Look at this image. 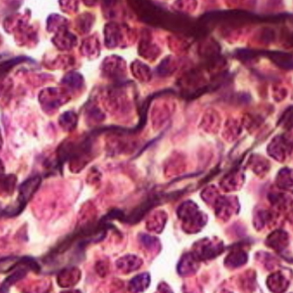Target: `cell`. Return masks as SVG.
I'll return each instance as SVG.
<instances>
[{"mask_svg":"<svg viewBox=\"0 0 293 293\" xmlns=\"http://www.w3.org/2000/svg\"><path fill=\"white\" fill-rule=\"evenodd\" d=\"M17 177L15 175L10 174L2 177L1 187L2 191L10 195L13 192L16 187Z\"/></svg>","mask_w":293,"mask_h":293,"instance_id":"e0dca14e","label":"cell"},{"mask_svg":"<svg viewBox=\"0 0 293 293\" xmlns=\"http://www.w3.org/2000/svg\"><path fill=\"white\" fill-rule=\"evenodd\" d=\"M61 293H81V292L80 290H71L66 291H63L61 292Z\"/></svg>","mask_w":293,"mask_h":293,"instance_id":"cb8c5ba5","label":"cell"},{"mask_svg":"<svg viewBox=\"0 0 293 293\" xmlns=\"http://www.w3.org/2000/svg\"><path fill=\"white\" fill-rule=\"evenodd\" d=\"M289 285V280L281 272L273 273L267 278V286L274 293L284 292Z\"/></svg>","mask_w":293,"mask_h":293,"instance_id":"ba28073f","label":"cell"},{"mask_svg":"<svg viewBox=\"0 0 293 293\" xmlns=\"http://www.w3.org/2000/svg\"><path fill=\"white\" fill-rule=\"evenodd\" d=\"M142 264V261L138 257L128 255L121 257L116 262V266L119 269L125 273L135 271Z\"/></svg>","mask_w":293,"mask_h":293,"instance_id":"30bf717a","label":"cell"},{"mask_svg":"<svg viewBox=\"0 0 293 293\" xmlns=\"http://www.w3.org/2000/svg\"><path fill=\"white\" fill-rule=\"evenodd\" d=\"M19 262V258L17 257H9L2 259L1 262V271L6 273L14 269L18 266Z\"/></svg>","mask_w":293,"mask_h":293,"instance_id":"d6986e66","label":"cell"},{"mask_svg":"<svg viewBox=\"0 0 293 293\" xmlns=\"http://www.w3.org/2000/svg\"><path fill=\"white\" fill-rule=\"evenodd\" d=\"M265 56L275 65L286 70H293V55L278 51H260V56Z\"/></svg>","mask_w":293,"mask_h":293,"instance_id":"7a4b0ae2","label":"cell"},{"mask_svg":"<svg viewBox=\"0 0 293 293\" xmlns=\"http://www.w3.org/2000/svg\"><path fill=\"white\" fill-rule=\"evenodd\" d=\"M223 251V247L220 244H213L212 243H204L199 247L195 249L194 253L198 260H206L217 257Z\"/></svg>","mask_w":293,"mask_h":293,"instance_id":"8992f818","label":"cell"},{"mask_svg":"<svg viewBox=\"0 0 293 293\" xmlns=\"http://www.w3.org/2000/svg\"><path fill=\"white\" fill-rule=\"evenodd\" d=\"M278 186L283 190L293 192V171L284 169L278 174L277 177Z\"/></svg>","mask_w":293,"mask_h":293,"instance_id":"5bb4252c","label":"cell"},{"mask_svg":"<svg viewBox=\"0 0 293 293\" xmlns=\"http://www.w3.org/2000/svg\"><path fill=\"white\" fill-rule=\"evenodd\" d=\"M199 261L198 258L195 256L194 253L185 255L182 258L178 266L179 274L182 276L193 274L198 269Z\"/></svg>","mask_w":293,"mask_h":293,"instance_id":"9c48e42d","label":"cell"},{"mask_svg":"<svg viewBox=\"0 0 293 293\" xmlns=\"http://www.w3.org/2000/svg\"><path fill=\"white\" fill-rule=\"evenodd\" d=\"M92 23V17L90 14H83L78 19V28L82 32H88Z\"/></svg>","mask_w":293,"mask_h":293,"instance_id":"ffe728a7","label":"cell"},{"mask_svg":"<svg viewBox=\"0 0 293 293\" xmlns=\"http://www.w3.org/2000/svg\"><path fill=\"white\" fill-rule=\"evenodd\" d=\"M255 171L257 173L266 172L267 170L268 163L266 160L261 158H255Z\"/></svg>","mask_w":293,"mask_h":293,"instance_id":"7402d4cb","label":"cell"},{"mask_svg":"<svg viewBox=\"0 0 293 293\" xmlns=\"http://www.w3.org/2000/svg\"><path fill=\"white\" fill-rule=\"evenodd\" d=\"M247 253L241 248H236L227 256L225 264L232 268H237L245 264L247 261Z\"/></svg>","mask_w":293,"mask_h":293,"instance_id":"8fae6325","label":"cell"},{"mask_svg":"<svg viewBox=\"0 0 293 293\" xmlns=\"http://www.w3.org/2000/svg\"><path fill=\"white\" fill-rule=\"evenodd\" d=\"M280 124L287 129H293V107H290L283 115Z\"/></svg>","mask_w":293,"mask_h":293,"instance_id":"44dd1931","label":"cell"},{"mask_svg":"<svg viewBox=\"0 0 293 293\" xmlns=\"http://www.w3.org/2000/svg\"><path fill=\"white\" fill-rule=\"evenodd\" d=\"M77 123V117L74 112L68 111L63 114L59 118V124L66 131L74 130Z\"/></svg>","mask_w":293,"mask_h":293,"instance_id":"2e32d148","label":"cell"},{"mask_svg":"<svg viewBox=\"0 0 293 293\" xmlns=\"http://www.w3.org/2000/svg\"><path fill=\"white\" fill-rule=\"evenodd\" d=\"M76 41V38L74 35L65 30L64 28H62V31L55 37L57 47L63 49H69L75 45Z\"/></svg>","mask_w":293,"mask_h":293,"instance_id":"9a60e30c","label":"cell"},{"mask_svg":"<svg viewBox=\"0 0 293 293\" xmlns=\"http://www.w3.org/2000/svg\"><path fill=\"white\" fill-rule=\"evenodd\" d=\"M40 175L33 176L29 178L19 185L17 201L13 205H10L2 212V216L8 218L19 216L27 206V203L37 192L41 183Z\"/></svg>","mask_w":293,"mask_h":293,"instance_id":"6da1fadb","label":"cell"},{"mask_svg":"<svg viewBox=\"0 0 293 293\" xmlns=\"http://www.w3.org/2000/svg\"><path fill=\"white\" fill-rule=\"evenodd\" d=\"M105 43L107 47L118 45L121 37L120 29L115 24L111 23L105 27Z\"/></svg>","mask_w":293,"mask_h":293,"instance_id":"7c38bea8","label":"cell"},{"mask_svg":"<svg viewBox=\"0 0 293 293\" xmlns=\"http://www.w3.org/2000/svg\"><path fill=\"white\" fill-rule=\"evenodd\" d=\"M290 146L284 136H279L276 137L270 144L268 149V153L278 160H284L287 154H289Z\"/></svg>","mask_w":293,"mask_h":293,"instance_id":"277c9868","label":"cell"},{"mask_svg":"<svg viewBox=\"0 0 293 293\" xmlns=\"http://www.w3.org/2000/svg\"><path fill=\"white\" fill-rule=\"evenodd\" d=\"M63 83L71 89H79L82 85V77L77 73H70L63 79Z\"/></svg>","mask_w":293,"mask_h":293,"instance_id":"ac0fdd59","label":"cell"},{"mask_svg":"<svg viewBox=\"0 0 293 293\" xmlns=\"http://www.w3.org/2000/svg\"><path fill=\"white\" fill-rule=\"evenodd\" d=\"M81 271L79 268L69 266L63 268L57 276L58 285L61 287L74 286L80 280Z\"/></svg>","mask_w":293,"mask_h":293,"instance_id":"3957f363","label":"cell"},{"mask_svg":"<svg viewBox=\"0 0 293 293\" xmlns=\"http://www.w3.org/2000/svg\"><path fill=\"white\" fill-rule=\"evenodd\" d=\"M57 89H50L42 92L40 96L42 104L47 109H56L65 100V95Z\"/></svg>","mask_w":293,"mask_h":293,"instance_id":"5b68a950","label":"cell"},{"mask_svg":"<svg viewBox=\"0 0 293 293\" xmlns=\"http://www.w3.org/2000/svg\"><path fill=\"white\" fill-rule=\"evenodd\" d=\"M150 281V276L146 273L138 275L130 282L129 290L132 293L142 292L149 287Z\"/></svg>","mask_w":293,"mask_h":293,"instance_id":"4fadbf2b","label":"cell"},{"mask_svg":"<svg viewBox=\"0 0 293 293\" xmlns=\"http://www.w3.org/2000/svg\"><path fill=\"white\" fill-rule=\"evenodd\" d=\"M266 245L277 252H281L289 244V237L282 231H276L272 233L266 239Z\"/></svg>","mask_w":293,"mask_h":293,"instance_id":"52a82bcc","label":"cell"},{"mask_svg":"<svg viewBox=\"0 0 293 293\" xmlns=\"http://www.w3.org/2000/svg\"><path fill=\"white\" fill-rule=\"evenodd\" d=\"M275 36V32L271 29H267L262 33L261 37L266 42H270L274 40Z\"/></svg>","mask_w":293,"mask_h":293,"instance_id":"603a6c76","label":"cell"}]
</instances>
